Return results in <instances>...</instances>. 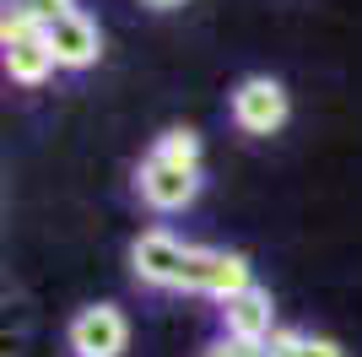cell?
I'll return each mask as SVG.
<instances>
[{"mask_svg":"<svg viewBox=\"0 0 362 357\" xmlns=\"http://www.w3.org/2000/svg\"><path fill=\"white\" fill-rule=\"evenodd\" d=\"M0 49H6V76H11L16 87H44L49 76L60 71L44 28H38L16 0L6 6V16H0Z\"/></svg>","mask_w":362,"mask_h":357,"instance_id":"obj_1","label":"cell"},{"mask_svg":"<svg viewBox=\"0 0 362 357\" xmlns=\"http://www.w3.org/2000/svg\"><path fill=\"white\" fill-rule=\"evenodd\" d=\"M189 260H195V244L173 238L168 227H151L130 244V271L136 282L163 287V293H184V276H189Z\"/></svg>","mask_w":362,"mask_h":357,"instance_id":"obj_2","label":"cell"},{"mask_svg":"<svg viewBox=\"0 0 362 357\" xmlns=\"http://www.w3.org/2000/svg\"><path fill=\"white\" fill-rule=\"evenodd\" d=\"M227 114H233V125H238L243 135H276L292 114V98L276 76H243L238 87H233Z\"/></svg>","mask_w":362,"mask_h":357,"instance_id":"obj_3","label":"cell"},{"mask_svg":"<svg viewBox=\"0 0 362 357\" xmlns=\"http://www.w3.org/2000/svg\"><path fill=\"white\" fill-rule=\"evenodd\" d=\"M65 346H71V357H124V346H130V319H124L114 303H87V309L71 314Z\"/></svg>","mask_w":362,"mask_h":357,"instance_id":"obj_4","label":"cell"},{"mask_svg":"<svg viewBox=\"0 0 362 357\" xmlns=\"http://www.w3.org/2000/svg\"><path fill=\"white\" fill-rule=\"evenodd\" d=\"M249 287H255V271H249V260L238 249H195L189 276H184V293H206L216 303L249 293Z\"/></svg>","mask_w":362,"mask_h":357,"instance_id":"obj_5","label":"cell"},{"mask_svg":"<svg viewBox=\"0 0 362 357\" xmlns=\"http://www.w3.org/2000/svg\"><path fill=\"white\" fill-rule=\"evenodd\" d=\"M136 190H141V200H146L151 211H184V206H195L200 200V174L195 168H173V163H163V157H151L146 152V163L136 168Z\"/></svg>","mask_w":362,"mask_h":357,"instance_id":"obj_6","label":"cell"},{"mask_svg":"<svg viewBox=\"0 0 362 357\" xmlns=\"http://www.w3.org/2000/svg\"><path fill=\"white\" fill-rule=\"evenodd\" d=\"M44 38H49V49H54V65H60V71H87V65H98V55H103V33H98V22H92L81 6H76L71 16H60V22H49Z\"/></svg>","mask_w":362,"mask_h":357,"instance_id":"obj_7","label":"cell"},{"mask_svg":"<svg viewBox=\"0 0 362 357\" xmlns=\"http://www.w3.org/2000/svg\"><path fill=\"white\" fill-rule=\"evenodd\" d=\"M222 336H233V341H249V346H265L276 336V303L265 287H249V293L227 298L222 309Z\"/></svg>","mask_w":362,"mask_h":357,"instance_id":"obj_8","label":"cell"},{"mask_svg":"<svg viewBox=\"0 0 362 357\" xmlns=\"http://www.w3.org/2000/svg\"><path fill=\"white\" fill-rule=\"evenodd\" d=\"M151 157H163V163H173V168H195L200 174V135L189 130V125H173V130H163L157 141H151Z\"/></svg>","mask_w":362,"mask_h":357,"instance_id":"obj_9","label":"cell"},{"mask_svg":"<svg viewBox=\"0 0 362 357\" xmlns=\"http://www.w3.org/2000/svg\"><path fill=\"white\" fill-rule=\"evenodd\" d=\"M265 357H346L335 341L325 336H303V330H276L271 341H265Z\"/></svg>","mask_w":362,"mask_h":357,"instance_id":"obj_10","label":"cell"},{"mask_svg":"<svg viewBox=\"0 0 362 357\" xmlns=\"http://www.w3.org/2000/svg\"><path fill=\"white\" fill-rule=\"evenodd\" d=\"M22 11L38 22V28H49V22H60V16H71L76 11V0H16Z\"/></svg>","mask_w":362,"mask_h":357,"instance_id":"obj_11","label":"cell"},{"mask_svg":"<svg viewBox=\"0 0 362 357\" xmlns=\"http://www.w3.org/2000/svg\"><path fill=\"white\" fill-rule=\"evenodd\" d=\"M200 357H265V346H249V341H233V336H216Z\"/></svg>","mask_w":362,"mask_h":357,"instance_id":"obj_12","label":"cell"},{"mask_svg":"<svg viewBox=\"0 0 362 357\" xmlns=\"http://www.w3.org/2000/svg\"><path fill=\"white\" fill-rule=\"evenodd\" d=\"M141 6H151V11H179L184 0H141Z\"/></svg>","mask_w":362,"mask_h":357,"instance_id":"obj_13","label":"cell"}]
</instances>
